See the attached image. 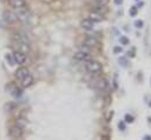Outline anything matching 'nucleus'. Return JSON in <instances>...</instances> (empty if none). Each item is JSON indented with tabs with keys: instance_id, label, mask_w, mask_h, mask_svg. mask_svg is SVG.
Returning a JSON list of instances; mask_svg holds the SVG:
<instances>
[{
	"instance_id": "f257e3e1",
	"label": "nucleus",
	"mask_w": 151,
	"mask_h": 140,
	"mask_svg": "<svg viewBox=\"0 0 151 140\" xmlns=\"http://www.w3.org/2000/svg\"><path fill=\"white\" fill-rule=\"evenodd\" d=\"M85 68H86V71L88 72V73H91V74H98V73H100L101 72V69H103V67H101V64L99 62V61H97V60H87V61H85Z\"/></svg>"
},
{
	"instance_id": "f03ea898",
	"label": "nucleus",
	"mask_w": 151,
	"mask_h": 140,
	"mask_svg": "<svg viewBox=\"0 0 151 140\" xmlns=\"http://www.w3.org/2000/svg\"><path fill=\"white\" fill-rule=\"evenodd\" d=\"M24 134V128H21L20 126H18L17 124L11 126L9 127V131H8V135L12 138V139H20Z\"/></svg>"
},
{
	"instance_id": "7ed1b4c3",
	"label": "nucleus",
	"mask_w": 151,
	"mask_h": 140,
	"mask_svg": "<svg viewBox=\"0 0 151 140\" xmlns=\"http://www.w3.org/2000/svg\"><path fill=\"white\" fill-rule=\"evenodd\" d=\"M2 19H4V21H5L6 24H8V25L14 24V22L18 20L15 13L12 12V11H4V13H2Z\"/></svg>"
},
{
	"instance_id": "20e7f679",
	"label": "nucleus",
	"mask_w": 151,
	"mask_h": 140,
	"mask_svg": "<svg viewBox=\"0 0 151 140\" xmlns=\"http://www.w3.org/2000/svg\"><path fill=\"white\" fill-rule=\"evenodd\" d=\"M13 59H14V62L18 64V65H24L26 62V54L20 52V51H14L13 52Z\"/></svg>"
},
{
	"instance_id": "39448f33",
	"label": "nucleus",
	"mask_w": 151,
	"mask_h": 140,
	"mask_svg": "<svg viewBox=\"0 0 151 140\" xmlns=\"http://www.w3.org/2000/svg\"><path fill=\"white\" fill-rule=\"evenodd\" d=\"M15 15H17V19H19V20H21V21H26V20L28 19V16H29V12L27 11L26 6H24V7L18 8Z\"/></svg>"
},
{
	"instance_id": "423d86ee",
	"label": "nucleus",
	"mask_w": 151,
	"mask_h": 140,
	"mask_svg": "<svg viewBox=\"0 0 151 140\" xmlns=\"http://www.w3.org/2000/svg\"><path fill=\"white\" fill-rule=\"evenodd\" d=\"M29 73V71H28V68L27 67H24V66H21V67H19L17 71H15V73H14V76H15V79L18 80V81H20L22 78H25L27 74Z\"/></svg>"
},
{
	"instance_id": "0eeeda50",
	"label": "nucleus",
	"mask_w": 151,
	"mask_h": 140,
	"mask_svg": "<svg viewBox=\"0 0 151 140\" xmlns=\"http://www.w3.org/2000/svg\"><path fill=\"white\" fill-rule=\"evenodd\" d=\"M74 59L78 60V61H87L91 59V55L88 54V52H85V51H78L77 53H74Z\"/></svg>"
},
{
	"instance_id": "6e6552de",
	"label": "nucleus",
	"mask_w": 151,
	"mask_h": 140,
	"mask_svg": "<svg viewBox=\"0 0 151 140\" xmlns=\"http://www.w3.org/2000/svg\"><path fill=\"white\" fill-rule=\"evenodd\" d=\"M80 26H81V28L85 29V31H91V29H93V27H94V22L87 18V19L81 20Z\"/></svg>"
},
{
	"instance_id": "1a4fd4ad",
	"label": "nucleus",
	"mask_w": 151,
	"mask_h": 140,
	"mask_svg": "<svg viewBox=\"0 0 151 140\" xmlns=\"http://www.w3.org/2000/svg\"><path fill=\"white\" fill-rule=\"evenodd\" d=\"M98 42H99L98 39L96 36H91V35L86 36L85 40H84V45L87 46V47H94V46L98 45Z\"/></svg>"
},
{
	"instance_id": "9d476101",
	"label": "nucleus",
	"mask_w": 151,
	"mask_h": 140,
	"mask_svg": "<svg viewBox=\"0 0 151 140\" xmlns=\"http://www.w3.org/2000/svg\"><path fill=\"white\" fill-rule=\"evenodd\" d=\"M32 84H33V76H32L29 73H28L25 78H22V79L20 80V85H21V87H22V88L29 87Z\"/></svg>"
},
{
	"instance_id": "9b49d317",
	"label": "nucleus",
	"mask_w": 151,
	"mask_h": 140,
	"mask_svg": "<svg viewBox=\"0 0 151 140\" xmlns=\"http://www.w3.org/2000/svg\"><path fill=\"white\" fill-rule=\"evenodd\" d=\"M8 5L15 9L26 6V1L25 0H8Z\"/></svg>"
},
{
	"instance_id": "f8f14e48",
	"label": "nucleus",
	"mask_w": 151,
	"mask_h": 140,
	"mask_svg": "<svg viewBox=\"0 0 151 140\" xmlns=\"http://www.w3.org/2000/svg\"><path fill=\"white\" fill-rule=\"evenodd\" d=\"M88 19H90V20H92V21L96 24V22H100V21L103 20V15L93 11L92 13H90V18H88Z\"/></svg>"
},
{
	"instance_id": "ddd939ff",
	"label": "nucleus",
	"mask_w": 151,
	"mask_h": 140,
	"mask_svg": "<svg viewBox=\"0 0 151 140\" xmlns=\"http://www.w3.org/2000/svg\"><path fill=\"white\" fill-rule=\"evenodd\" d=\"M94 85H96V87H97V88H99V89H105V88L107 87V82H106V80H105V79H103V78L97 79Z\"/></svg>"
},
{
	"instance_id": "4468645a",
	"label": "nucleus",
	"mask_w": 151,
	"mask_h": 140,
	"mask_svg": "<svg viewBox=\"0 0 151 140\" xmlns=\"http://www.w3.org/2000/svg\"><path fill=\"white\" fill-rule=\"evenodd\" d=\"M22 87H14L13 88V91L11 92L12 93V95L13 96H15V98H20L21 95H22Z\"/></svg>"
},
{
	"instance_id": "2eb2a0df",
	"label": "nucleus",
	"mask_w": 151,
	"mask_h": 140,
	"mask_svg": "<svg viewBox=\"0 0 151 140\" xmlns=\"http://www.w3.org/2000/svg\"><path fill=\"white\" fill-rule=\"evenodd\" d=\"M94 12H97V13H99V14L104 15V14L107 12V8H106V6H100V5H97V6H96V8H94Z\"/></svg>"
},
{
	"instance_id": "dca6fc26",
	"label": "nucleus",
	"mask_w": 151,
	"mask_h": 140,
	"mask_svg": "<svg viewBox=\"0 0 151 140\" xmlns=\"http://www.w3.org/2000/svg\"><path fill=\"white\" fill-rule=\"evenodd\" d=\"M5 59H6V61H7V62H8L11 66H13V65L15 64V62H14V59H13V55H12V54H8V53H7V54L5 55Z\"/></svg>"
},
{
	"instance_id": "f3484780",
	"label": "nucleus",
	"mask_w": 151,
	"mask_h": 140,
	"mask_svg": "<svg viewBox=\"0 0 151 140\" xmlns=\"http://www.w3.org/2000/svg\"><path fill=\"white\" fill-rule=\"evenodd\" d=\"M17 125L20 126L21 128H25V126H26V120H25L24 118H18V119H17Z\"/></svg>"
},
{
	"instance_id": "a211bd4d",
	"label": "nucleus",
	"mask_w": 151,
	"mask_h": 140,
	"mask_svg": "<svg viewBox=\"0 0 151 140\" xmlns=\"http://www.w3.org/2000/svg\"><path fill=\"white\" fill-rule=\"evenodd\" d=\"M124 120H125V122H127V124H131V122H133V116H132L131 114H125V116H124Z\"/></svg>"
},
{
	"instance_id": "6ab92c4d",
	"label": "nucleus",
	"mask_w": 151,
	"mask_h": 140,
	"mask_svg": "<svg viewBox=\"0 0 151 140\" xmlns=\"http://www.w3.org/2000/svg\"><path fill=\"white\" fill-rule=\"evenodd\" d=\"M129 13H130L131 16H136V15H137V6H132V7L130 8Z\"/></svg>"
},
{
	"instance_id": "aec40b11",
	"label": "nucleus",
	"mask_w": 151,
	"mask_h": 140,
	"mask_svg": "<svg viewBox=\"0 0 151 140\" xmlns=\"http://www.w3.org/2000/svg\"><path fill=\"white\" fill-rule=\"evenodd\" d=\"M118 62H119V65L123 66V67H126V66H127V60H126L125 58H119V59H118Z\"/></svg>"
},
{
	"instance_id": "412c9836",
	"label": "nucleus",
	"mask_w": 151,
	"mask_h": 140,
	"mask_svg": "<svg viewBox=\"0 0 151 140\" xmlns=\"http://www.w3.org/2000/svg\"><path fill=\"white\" fill-rule=\"evenodd\" d=\"M119 41H120V44L122 45H129V39L126 38V36H120V39H119Z\"/></svg>"
},
{
	"instance_id": "4be33fe9",
	"label": "nucleus",
	"mask_w": 151,
	"mask_h": 140,
	"mask_svg": "<svg viewBox=\"0 0 151 140\" xmlns=\"http://www.w3.org/2000/svg\"><path fill=\"white\" fill-rule=\"evenodd\" d=\"M107 2H109V0H96V4L100 5V6H106Z\"/></svg>"
},
{
	"instance_id": "5701e85b",
	"label": "nucleus",
	"mask_w": 151,
	"mask_h": 140,
	"mask_svg": "<svg viewBox=\"0 0 151 140\" xmlns=\"http://www.w3.org/2000/svg\"><path fill=\"white\" fill-rule=\"evenodd\" d=\"M118 128H119L120 131H125V128H126L125 122H124V121H119V122H118Z\"/></svg>"
},
{
	"instance_id": "b1692460",
	"label": "nucleus",
	"mask_w": 151,
	"mask_h": 140,
	"mask_svg": "<svg viewBox=\"0 0 151 140\" xmlns=\"http://www.w3.org/2000/svg\"><path fill=\"white\" fill-rule=\"evenodd\" d=\"M143 25H144L143 20H137V21L134 22V26H136L137 28H142V27H143Z\"/></svg>"
},
{
	"instance_id": "393cba45",
	"label": "nucleus",
	"mask_w": 151,
	"mask_h": 140,
	"mask_svg": "<svg viewBox=\"0 0 151 140\" xmlns=\"http://www.w3.org/2000/svg\"><path fill=\"white\" fill-rule=\"evenodd\" d=\"M122 51H123L122 47H114V48H113V52H114V53H122Z\"/></svg>"
},
{
	"instance_id": "a878e982",
	"label": "nucleus",
	"mask_w": 151,
	"mask_h": 140,
	"mask_svg": "<svg viewBox=\"0 0 151 140\" xmlns=\"http://www.w3.org/2000/svg\"><path fill=\"white\" fill-rule=\"evenodd\" d=\"M113 2H114L116 5H122V4H123V0H113Z\"/></svg>"
},
{
	"instance_id": "bb28decb",
	"label": "nucleus",
	"mask_w": 151,
	"mask_h": 140,
	"mask_svg": "<svg viewBox=\"0 0 151 140\" xmlns=\"http://www.w3.org/2000/svg\"><path fill=\"white\" fill-rule=\"evenodd\" d=\"M133 53H134L133 51H132V52H131V51H129V52H127V55H129V56H131V58H133V56H134V54H133Z\"/></svg>"
},
{
	"instance_id": "cd10ccee",
	"label": "nucleus",
	"mask_w": 151,
	"mask_h": 140,
	"mask_svg": "<svg viewBox=\"0 0 151 140\" xmlns=\"http://www.w3.org/2000/svg\"><path fill=\"white\" fill-rule=\"evenodd\" d=\"M144 140H151V135H145L144 136Z\"/></svg>"
},
{
	"instance_id": "c85d7f7f",
	"label": "nucleus",
	"mask_w": 151,
	"mask_h": 140,
	"mask_svg": "<svg viewBox=\"0 0 151 140\" xmlns=\"http://www.w3.org/2000/svg\"><path fill=\"white\" fill-rule=\"evenodd\" d=\"M143 5H144V2H139V4H138V6H137V7H142V6H143Z\"/></svg>"
},
{
	"instance_id": "c756f323",
	"label": "nucleus",
	"mask_w": 151,
	"mask_h": 140,
	"mask_svg": "<svg viewBox=\"0 0 151 140\" xmlns=\"http://www.w3.org/2000/svg\"><path fill=\"white\" fill-rule=\"evenodd\" d=\"M149 106H150V107H151V101H150V102H149Z\"/></svg>"
},
{
	"instance_id": "7c9ffc66",
	"label": "nucleus",
	"mask_w": 151,
	"mask_h": 140,
	"mask_svg": "<svg viewBox=\"0 0 151 140\" xmlns=\"http://www.w3.org/2000/svg\"><path fill=\"white\" fill-rule=\"evenodd\" d=\"M0 28H1V21H0Z\"/></svg>"
}]
</instances>
